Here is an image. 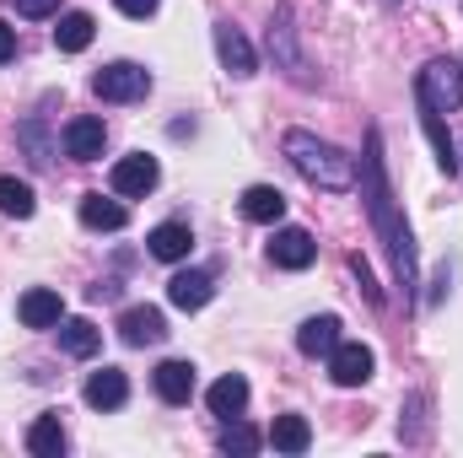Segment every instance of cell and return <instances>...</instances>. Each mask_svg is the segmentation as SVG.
<instances>
[{
  "mask_svg": "<svg viewBox=\"0 0 463 458\" xmlns=\"http://www.w3.org/2000/svg\"><path fill=\"white\" fill-rule=\"evenodd\" d=\"M242 216L248 222H259V227H275L280 216H286V195L275 189V184H253V189H242Z\"/></svg>",
  "mask_w": 463,
  "mask_h": 458,
  "instance_id": "cell-16",
  "label": "cell"
},
{
  "mask_svg": "<svg viewBox=\"0 0 463 458\" xmlns=\"http://www.w3.org/2000/svg\"><path fill=\"white\" fill-rule=\"evenodd\" d=\"M269 443H275V453H307V448H313V426H307V415H275Z\"/></svg>",
  "mask_w": 463,
  "mask_h": 458,
  "instance_id": "cell-21",
  "label": "cell"
},
{
  "mask_svg": "<svg viewBox=\"0 0 463 458\" xmlns=\"http://www.w3.org/2000/svg\"><path fill=\"white\" fill-rule=\"evenodd\" d=\"M129 222V211L118 200H103V195H81V227L92 232H118Z\"/></svg>",
  "mask_w": 463,
  "mask_h": 458,
  "instance_id": "cell-23",
  "label": "cell"
},
{
  "mask_svg": "<svg viewBox=\"0 0 463 458\" xmlns=\"http://www.w3.org/2000/svg\"><path fill=\"white\" fill-rule=\"evenodd\" d=\"M350 270H355V281H361V291H366V302H383V291H377V281H372V264H366L361 253H350Z\"/></svg>",
  "mask_w": 463,
  "mask_h": 458,
  "instance_id": "cell-27",
  "label": "cell"
},
{
  "mask_svg": "<svg viewBox=\"0 0 463 458\" xmlns=\"http://www.w3.org/2000/svg\"><path fill=\"white\" fill-rule=\"evenodd\" d=\"M118 11H124V16H135V22H146V16H156V5H162V0H114Z\"/></svg>",
  "mask_w": 463,
  "mask_h": 458,
  "instance_id": "cell-28",
  "label": "cell"
},
{
  "mask_svg": "<svg viewBox=\"0 0 463 458\" xmlns=\"http://www.w3.org/2000/svg\"><path fill=\"white\" fill-rule=\"evenodd\" d=\"M81 394H87V405H92V410H118V405L129 399V377H124L118 367H103V372H92V377H87V388H81Z\"/></svg>",
  "mask_w": 463,
  "mask_h": 458,
  "instance_id": "cell-17",
  "label": "cell"
},
{
  "mask_svg": "<svg viewBox=\"0 0 463 458\" xmlns=\"http://www.w3.org/2000/svg\"><path fill=\"white\" fill-rule=\"evenodd\" d=\"M211 297H216V275H211V270H178V275L167 281V302L184 308V313H200Z\"/></svg>",
  "mask_w": 463,
  "mask_h": 458,
  "instance_id": "cell-9",
  "label": "cell"
},
{
  "mask_svg": "<svg viewBox=\"0 0 463 458\" xmlns=\"http://www.w3.org/2000/svg\"><path fill=\"white\" fill-rule=\"evenodd\" d=\"M54 329H60V345H65L71 356H81V361L98 356V345H103V329H98L92 319H60Z\"/></svg>",
  "mask_w": 463,
  "mask_h": 458,
  "instance_id": "cell-22",
  "label": "cell"
},
{
  "mask_svg": "<svg viewBox=\"0 0 463 458\" xmlns=\"http://www.w3.org/2000/svg\"><path fill=\"white\" fill-rule=\"evenodd\" d=\"M361 200H366V216L388 248V264H393V286L404 297H415L420 275H415V237H410V222L399 216L393 205V189H388V167H383V135L372 129L366 135V157H361Z\"/></svg>",
  "mask_w": 463,
  "mask_h": 458,
  "instance_id": "cell-1",
  "label": "cell"
},
{
  "mask_svg": "<svg viewBox=\"0 0 463 458\" xmlns=\"http://www.w3.org/2000/svg\"><path fill=\"white\" fill-rule=\"evenodd\" d=\"M259 448H264V437H259V432H253V426H242V421H232L227 432H222V453H259Z\"/></svg>",
  "mask_w": 463,
  "mask_h": 458,
  "instance_id": "cell-26",
  "label": "cell"
},
{
  "mask_svg": "<svg viewBox=\"0 0 463 458\" xmlns=\"http://www.w3.org/2000/svg\"><path fill=\"white\" fill-rule=\"evenodd\" d=\"M16 313H22V324H27V329H54V324L65 319V302H60V291L33 286V291H22Z\"/></svg>",
  "mask_w": 463,
  "mask_h": 458,
  "instance_id": "cell-14",
  "label": "cell"
},
{
  "mask_svg": "<svg viewBox=\"0 0 463 458\" xmlns=\"http://www.w3.org/2000/svg\"><path fill=\"white\" fill-rule=\"evenodd\" d=\"M216 54H222V65H227V76H237V81H248V76L259 71L253 43H248L232 22H216Z\"/></svg>",
  "mask_w": 463,
  "mask_h": 458,
  "instance_id": "cell-12",
  "label": "cell"
},
{
  "mask_svg": "<svg viewBox=\"0 0 463 458\" xmlns=\"http://www.w3.org/2000/svg\"><path fill=\"white\" fill-rule=\"evenodd\" d=\"M156 178H162V167H156V157H146V151H129V157L114 162V195H124V200L151 195Z\"/></svg>",
  "mask_w": 463,
  "mask_h": 458,
  "instance_id": "cell-8",
  "label": "cell"
},
{
  "mask_svg": "<svg viewBox=\"0 0 463 458\" xmlns=\"http://www.w3.org/2000/svg\"><path fill=\"white\" fill-rule=\"evenodd\" d=\"M280 151L313 189H350L355 184V157H345L335 140H318L313 129H286Z\"/></svg>",
  "mask_w": 463,
  "mask_h": 458,
  "instance_id": "cell-2",
  "label": "cell"
},
{
  "mask_svg": "<svg viewBox=\"0 0 463 458\" xmlns=\"http://www.w3.org/2000/svg\"><path fill=\"white\" fill-rule=\"evenodd\" d=\"M0 211H5V216H16V222H27V216L38 211L33 184H22V178H0Z\"/></svg>",
  "mask_w": 463,
  "mask_h": 458,
  "instance_id": "cell-25",
  "label": "cell"
},
{
  "mask_svg": "<svg viewBox=\"0 0 463 458\" xmlns=\"http://www.w3.org/2000/svg\"><path fill=\"white\" fill-rule=\"evenodd\" d=\"M205 405H211V415L237 421V415H242V405H248V377H242V372L216 377V383H211V394H205Z\"/></svg>",
  "mask_w": 463,
  "mask_h": 458,
  "instance_id": "cell-18",
  "label": "cell"
},
{
  "mask_svg": "<svg viewBox=\"0 0 463 458\" xmlns=\"http://www.w3.org/2000/svg\"><path fill=\"white\" fill-rule=\"evenodd\" d=\"M27 453L33 458H60L65 453V426H60V415H38V421L27 426Z\"/></svg>",
  "mask_w": 463,
  "mask_h": 458,
  "instance_id": "cell-24",
  "label": "cell"
},
{
  "mask_svg": "<svg viewBox=\"0 0 463 458\" xmlns=\"http://www.w3.org/2000/svg\"><path fill=\"white\" fill-rule=\"evenodd\" d=\"M92 38H98V22H92L87 11H65L60 27H54V49H60V54H81Z\"/></svg>",
  "mask_w": 463,
  "mask_h": 458,
  "instance_id": "cell-20",
  "label": "cell"
},
{
  "mask_svg": "<svg viewBox=\"0 0 463 458\" xmlns=\"http://www.w3.org/2000/svg\"><path fill=\"white\" fill-rule=\"evenodd\" d=\"M324 361H329V377H335L340 388H361V383H372V367H377L372 345H361V340H340Z\"/></svg>",
  "mask_w": 463,
  "mask_h": 458,
  "instance_id": "cell-6",
  "label": "cell"
},
{
  "mask_svg": "<svg viewBox=\"0 0 463 458\" xmlns=\"http://www.w3.org/2000/svg\"><path fill=\"white\" fill-rule=\"evenodd\" d=\"M151 383H156V399L162 405H189L194 399V361H162L156 372H151Z\"/></svg>",
  "mask_w": 463,
  "mask_h": 458,
  "instance_id": "cell-13",
  "label": "cell"
},
{
  "mask_svg": "<svg viewBox=\"0 0 463 458\" xmlns=\"http://www.w3.org/2000/svg\"><path fill=\"white\" fill-rule=\"evenodd\" d=\"M60 0H16V16H54Z\"/></svg>",
  "mask_w": 463,
  "mask_h": 458,
  "instance_id": "cell-29",
  "label": "cell"
},
{
  "mask_svg": "<svg viewBox=\"0 0 463 458\" xmlns=\"http://www.w3.org/2000/svg\"><path fill=\"white\" fill-rule=\"evenodd\" d=\"M11 54H16V27H11V22H0V65H5Z\"/></svg>",
  "mask_w": 463,
  "mask_h": 458,
  "instance_id": "cell-30",
  "label": "cell"
},
{
  "mask_svg": "<svg viewBox=\"0 0 463 458\" xmlns=\"http://www.w3.org/2000/svg\"><path fill=\"white\" fill-rule=\"evenodd\" d=\"M103 146H109V129H103V119L81 114L65 124V157L71 162H98L103 157Z\"/></svg>",
  "mask_w": 463,
  "mask_h": 458,
  "instance_id": "cell-11",
  "label": "cell"
},
{
  "mask_svg": "<svg viewBox=\"0 0 463 458\" xmlns=\"http://www.w3.org/2000/svg\"><path fill=\"white\" fill-rule=\"evenodd\" d=\"M189 248H194V232L184 227V222H162V227H151V237H146V253L162 259V264H184Z\"/></svg>",
  "mask_w": 463,
  "mask_h": 458,
  "instance_id": "cell-15",
  "label": "cell"
},
{
  "mask_svg": "<svg viewBox=\"0 0 463 458\" xmlns=\"http://www.w3.org/2000/svg\"><path fill=\"white\" fill-rule=\"evenodd\" d=\"M118 340L124 345H162L167 340V319H162V308H124L118 313Z\"/></svg>",
  "mask_w": 463,
  "mask_h": 458,
  "instance_id": "cell-10",
  "label": "cell"
},
{
  "mask_svg": "<svg viewBox=\"0 0 463 458\" xmlns=\"http://www.w3.org/2000/svg\"><path fill=\"white\" fill-rule=\"evenodd\" d=\"M313 259H318V243H313L307 227H280L269 237V264L275 270H307Z\"/></svg>",
  "mask_w": 463,
  "mask_h": 458,
  "instance_id": "cell-7",
  "label": "cell"
},
{
  "mask_svg": "<svg viewBox=\"0 0 463 458\" xmlns=\"http://www.w3.org/2000/svg\"><path fill=\"white\" fill-rule=\"evenodd\" d=\"M415 103L420 109H437V114H453L463 109V65L453 54H437L415 71Z\"/></svg>",
  "mask_w": 463,
  "mask_h": 458,
  "instance_id": "cell-3",
  "label": "cell"
},
{
  "mask_svg": "<svg viewBox=\"0 0 463 458\" xmlns=\"http://www.w3.org/2000/svg\"><path fill=\"white\" fill-rule=\"evenodd\" d=\"M269 54H275V71H286V81H297V87H318L307 54L297 49V27H291V11H286V5H280L275 22H269Z\"/></svg>",
  "mask_w": 463,
  "mask_h": 458,
  "instance_id": "cell-4",
  "label": "cell"
},
{
  "mask_svg": "<svg viewBox=\"0 0 463 458\" xmlns=\"http://www.w3.org/2000/svg\"><path fill=\"white\" fill-rule=\"evenodd\" d=\"M92 92H98L103 103H140V98L151 92V71L135 65V60H114V65H103V71L92 76Z\"/></svg>",
  "mask_w": 463,
  "mask_h": 458,
  "instance_id": "cell-5",
  "label": "cell"
},
{
  "mask_svg": "<svg viewBox=\"0 0 463 458\" xmlns=\"http://www.w3.org/2000/svg\"><path fill=\"white\" fill-rule=\"evenodd\" d=\"M340 345V319L335 313H318V319H307L302 329H297V350L302 356H329Z\"/></svg>",
  "mask_w": 463,
  "mask_h": 458,
  "instance_id": "cell-19",
  "label": "cell"
}]
</instances>
